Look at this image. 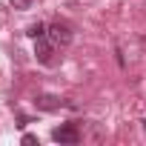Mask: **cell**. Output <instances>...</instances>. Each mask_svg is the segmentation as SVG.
Here are the masks:
<instances>
[{"label":"cell","instance_id":"obj_5","mask_svg":"<svg viewBox=\"0 0 146 146\" xmlns=\"http://www.w3.org/2000/svg\"><path fill=\"white\" fill-rule=\"evenodd\" d=\"M26 35H29V37H35V40H37V37H46V35H49V32H46V26H43V23H40V20H37V23H32V26H29V32H26Z\"/></svg>","mask_w":146,"mask_h":146},{"label":"cell","instance_id":"obj_3","mask_svg":"<svg viewBox=\"0 0 146 146\" xmlns=\"http://www.w3.org/2000/svg\"><path fill=\"white\" fill-rule=\"evenodd\" d=\"M35 54H37V60L40 63H52V54H54V43L52 40H46V37H37L35 40Z\"/></svg>","mask_w":146,"mask_h":146},{"label":"cell","instance_id":"obj_6","mask_svg":"<svg viewBox=\"0 0 146 146\" xmlns=\"http://www.w3.org/2000/svg\"><path fill=\"white\" fill-rule=\"evenodd\" d=\"M9 3H12L15 9H29V6L35 3V0H9Z\"/></svg>","mask_w":146,"mask_h":146},{"label":"cell","instance_id":"obj_7","mask_svg":"<svg viewBox=\"0 0 146 146\" xmlns=\"http://www.w3.org/2000/svg\"><path fill=\"white\" fill-rule=\"evenodd\" d=\"M23 143H26V146H35L37 137H35V135H23Z\"/></svg>","mask_w":146,"mask_h":146},{"label":"cell","instance_id":"obj_1","mask_svg":"<svg viewBox=\"0 0 146 146\" xmlns=\"http://www.w3.org/2000/svg\"><path fill=\"white\" fill-rule=\"evenodd\" d=\"M52 137H54L57 143H69V146L80 143V132H78V126H75V123H60V126L52 132Z\"/></svg>","mask_w":146,"mask_h":146},{"label":"cell","instance_id":"obj_2","mask_svg":"<svg viewBox=\"0 0 146 146\" xmlns=\"http://www.w3.org/2000/svg\"><path fill=\"white\" fill-rule=\"evenodd\" d=\"M46 32H49V40H52L54 46H69V43H72V29H69L66 23H52Z\"/></svg>","mask_w":146,"mask_h":146},{"label":"cell","instance_id":"obj_4","mask_svg":"<svg viewBox=\"0 0 146 146\" xmlns=\"http://www.w3.org/2000/svg\"><path fill=\"white\" fill-rule=\"evenodd\" d=\"M35 106H37L40 112H54V109L63 106V100H60L57 95H37V98H35Z\"/></svg>","mask_w":146,"mask_h":146}]
</instances>
